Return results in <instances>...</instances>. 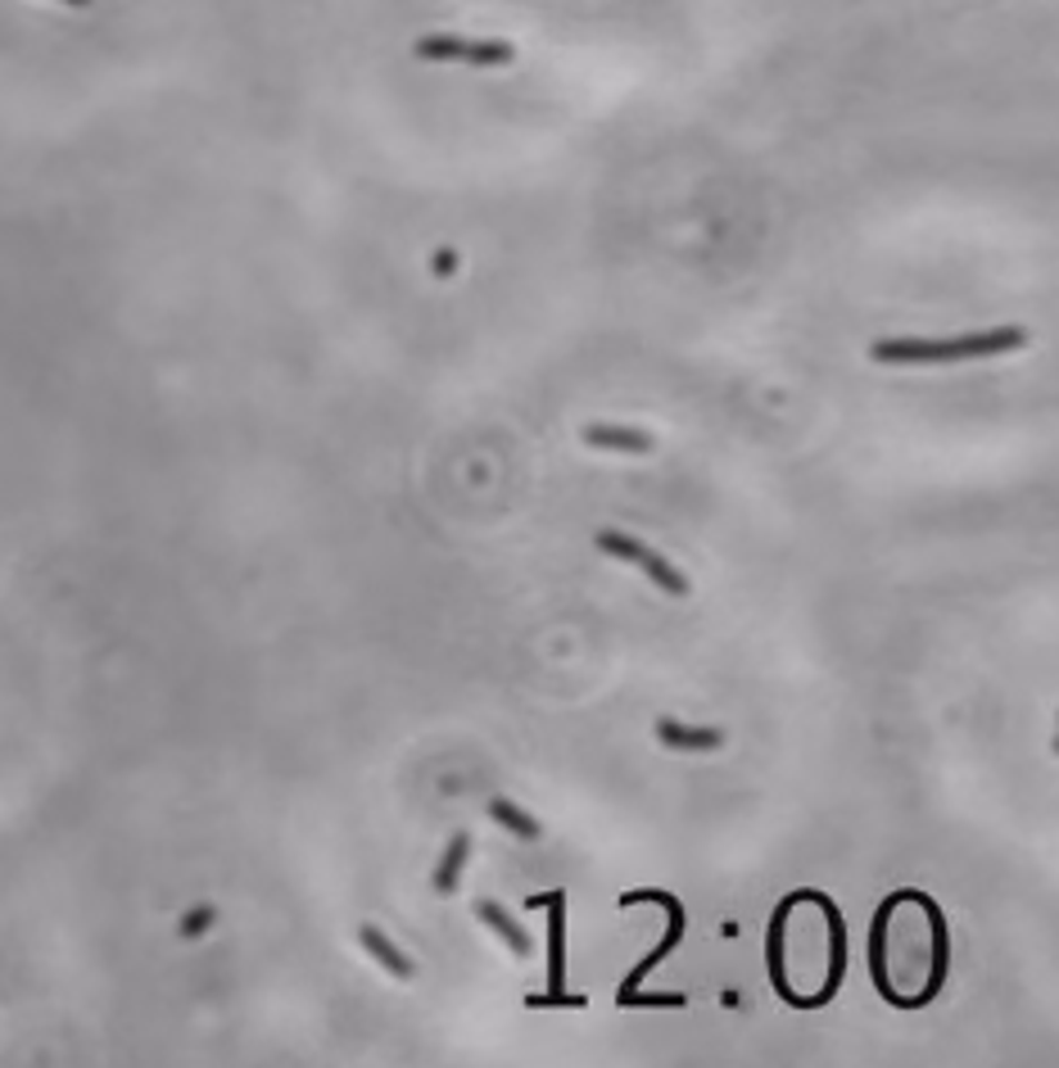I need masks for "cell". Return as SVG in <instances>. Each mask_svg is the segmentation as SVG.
Masks as SVG:
<instances>
[{
  "instance_id": "obj_1",
  "label": "cell",
  "mask_w": 1059,
  "mask_h": 1068,
  "mask_svg": "<svg viewBox=\"0 0 1059 1068\" xmlns=\"http://www.w3.org/2000/svg\"><path fill=\"white\" fill-rule=\"evenodd\" d=\"M1028 345L1023 326H997V330H973V336H951V340H879L870 354L874 363L888 367H933V363H969V358H991L1010 354Z\"/></svg>"
},
{
  "instance_id": "obj_2",
  "label": "cell",
  "mask_w": 1059,
  "mask_h": 1068,
  "mask_svg": "<svg viewBox=\"0 0 1059 1068\" xmlns=\"http://www.w3.org/2000/svg\"><path fill=\"white\" fill-rule=\"evenodd\" d=\"M598 544L603 553H612V557H621V562H634L656 589H666L671 597H684L689 593V575L684 571H675L666 557H661L656 548H647V544H639V540H630V534H621V530H598Z\"/></svg>"
},
{
  "instance_id": "obj_3",
  "label": "cell",
  "mask_w": 1059,
  "mask_h": 1068,
  "mask_svg": "<svg viewBox=\"0 0 1059 1068\" xmlns=\"http://www.w3.org/2000/svg\"><path fill=\"white\" fill-rule=\"evenodd\" d=\"M417 59L435 63H472V69H498V63L516 59V46L507 41H462V37H417L413 46Z\"/></svg>"
},
{
  "instance_id": "obj_4",
  "label": "cell",
  "mask_w": 1059,
  "mask_h": 1068,
  "mask_svg": "<svg viewBox=\"0 0 1059 1068\" xmlns=\"http://www.w3.org/2000/svg\"><path fill=\"white\" fill-rule=\"evenodd\" d=\"M630 906H661V910L671 914V932H666V938H661V947H656V951H652V956H647V960H643V965H639V969H634V973L621 982V991H616V996L634 991V987H639V982H643V978H647V973H652L661 960H666V956L680 947V938H684V923H689V914H684V901H680V897H671V892H625V897H621V910H630Z\"/></svg>"
},
{
  "instance_id": "obj_5",
  "label": "cell",
  "mask_w": 1059,
  "mask_h": 1068,
  "mask_svg": "<svg viewBox=\"0 0 1059 1068\" xmlns=\"http://www.w3.org/2000/svg\"><path fill=\"white\" fill-rule=\"evenodd\" d=\"M530 910H548V991H566V892L530 897Z\"/></svg>"
},
{
  "instance_id": "obj_6",
  "label": "cell",
  "mask_w": 1059,
  "mask_h": 1068,
  "mask_svg": "<svg viewBox=\"0 0 1059 1068\" xmlns=\"http://www.w3.org/2000/svg\"><path fill=\"white\" fill-rule=\"evenodd\" d=\"M792 906H798V892L779 901V910L770 919V932H765V969H770V982H774L783 1006L798 1000V991H792V982H788V914H792Z\"/></svg>"
},
{
  "instance_id": "obj_7",
  "label": "cell",
  "mask_w": 1059,
  "mask_h": 1068,
  "mask_svg": "<svg viewBox=\"0 0 1059 1068\" xmlns=\"http://www.w3.org/2000/svg\"><path fill=\"white\" fill-rule=\"evenodd\" d=\"M656 739L675 752H715V748H724V729H697V724H680L671 715H661Z\"/></svg>"
},
{
  "instance_id": "obj_8",
  "label": "cell",
  "mask_w": 1059,
  "mask_h": 1068,
  "mask_svg": "<svg viewBox=\"0 0 1059 1068\" xmlns=\"http://www.w3.org/2000/svg\"><path fill=\"white\" fill-rule=\"evenodd\" d=\"M358 942H363V951H372V956H376V965H380V969H389V973L399 978V982L417 978V965H413V960H408L399 947H394L380 928H372V923H367V928H358Z\"/></svg>"
},
{
  "instance_id": "obj_9",
  "label": "cell",
  "mask_w": 1059,
  "mask_h": 1068,
  "mask_svg": "<svg viewBox=\"0 0 1059 1068\" xmlns=\"http://www.w3.org/2000/svg\"><path fill=\"white\" fill-rule=\"evenodd\" d=\"M476 914H481V919H485V923L498 932V938L507 942V951H512V956H521V960H525L530 951H535V938H530V932H525V928H521V923H516V919H512V914H507L498 901H476Z\"/></svg>"
},
{
  "instance_id": "obj_10",
  "label": "cell",
  "mask_w": 1059,
  "mask_h": 1068,
  "mask_svg": "<svg viewBox=\"0 0 1059 1068\" xmlns=\"http://www.w3.org/2000/svg\"><path fill=\"white\" fill-rule=\"evenodd\" d=\"M584 444L593 448H612V453H652V435L634 431V426H588L584 431Z\"/></svg>"
},
{
  "instance_id": "obj_11",
  "label": "cell",
  "mask_w": 1059,
  "mask_h": 1068,
  "mask_svg": "<svg viewBox=\"0 0 1059 1068\" xmlns=\"http://www.w3.org/2000/svg\"><path fill=\"white\" fill-rule=\"evenodd\" d=\"M467 856H472V838H467V833H453V838H448V851H444L439 864H435V892H439V897H448V892L457 888Z\"/></svg>"
},
{
  "instance_id": "obj_12",
  "label": "cell",
  "mask_w": 1059,
  "mask_h": 1068,
  "mask_svg": "<svg viewBox=\"0 0 1059 1068\" xmlns=\"http://www.w3.org/2000/svg\"><path fill=\"white\" fill-rule=\"evenodd\" d=\"M489 815H494V824H503L512 838H521V842H535L544 829H540V820L535 815H525L516 801H507V797H494L489 801Z\"/></svg>"
},
{
  "instance_id": "obj_13",
  "label": "cell",
  "mask_w": 1059,
  "mask_h": 1068,
  "mask_svg": "<svg viewBox=\"0 0 1059 1068\" xmlns=\"http://www.w3.org/2000/svg\"><path fill=\"white\" fill-rule=\"evenodd\" d=\"M525 1006L530 1010H584V996L575 991H535V996H525Z\"/></svg>"
},
{
  "instance_id": "obj_14",
  "label": "cell",
  "mask_w": 1059,
  "mask_h": 1068,
  "mask_svg": "<svg viewBox=\"0 0 1059 1068\" xmlns=\"http://www.w3.org/2000/svg\"><path fill=\"white\" fill-rule=\"evenodd\" d=\"M616 1006H621V1010H639V1006H643V1010H647V1006H684V991H671V996H652V991H647V996H643V991L634 987V991L616 996Z\"/></svg>"
},
{
  "instance_id": "obj_15",
  "label": "cell",
  "mask_w": 1059,
  "mask_h": 1068,
  "mask_svg": "<svg viewBox=\"0 0 1059 1068\" xmlns=\"http://www.w3.org/2000/svg\"><path fill=\"white\" fill-rule=\"evenodd\" d=\"M209 923H214V910H209V906H195L190 919L181 923V938H200V932H205Z\"/></svg>"
},
{
  "instance_id": "obj_16",
  "label": "cell",
  "mask_w": 1059,
  "mask_h": 1068,
  "mask_svg": "<svg viewBox=\"0 0 1059 1068\" xmlns=\"http://www.w3.org/2000/svg\"><path fill=\"white\" fill-rule=\"evenodd\" d=\"M453 267H457V254H453V249H439V254H435V273H439V277H448Z\"/></svg>"
},
{
  "instance_id": "obj_17",
  "label": "cell",
  "mask_w": 1059,
  "mask_h": 1068,
  "mask_svg": "<svg viewBox=\"0 0 1059 1068\" xmlns=\"http://www.w3.org/2000/svg\"><path fill=\"white\" fill-rule=\"evenodd\" d=\"M59 6H69V10H87L91 0H59Z\"/></svg>"
}]
</instances>
